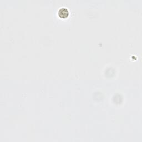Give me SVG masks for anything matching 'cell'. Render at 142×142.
<instances>
[{
    "label": "cell",
    "instance_id": "cell-1",
    "mask_svg": "<svg viewBox=\"0 0 142 142\" xmlns=\"http://www.w3.org/2000/svg\"><path fill=\"white\" fill-rule=\"evenodd\" d=\"M58 14L60 18H65L68 17L69 13H68V11L66 8H61L59 10Z\"/></svg>",
    "mask_w": 142,
    "mask_h": 142
}]
</instances>
